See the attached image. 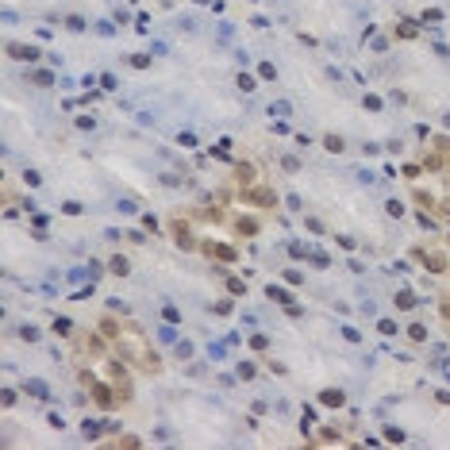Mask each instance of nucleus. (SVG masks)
<instances>
[{
	"mask_svg": "<svg viewBox=\"0 0 450 450\" xmlns=\"http://www.w3.org/2000/svg\"><path fill=\"white\" fill-rule=\"evenodd\" d=\"M77 381H81V385L89 389V396H92V400L100 404V412H108V408H116V404H119L116 385H108V381H96L92 373H89V369H81V377H77Z\"/></svg>",
	"mask_w": 450,
	"mask_h": 450,
	"instance_id": "1",
	"label": "nucleus"
},
{
	"mask_svg": "<svg viewBox=\"0 0 450 450\" xmlns=\"http://www.w3.org/2000/svg\"><path fill=\"white\" fill-rule=\"evenodd\" d=\"M170 231H174V243L181 250H196L200 243H196V235H192V227H189V219H174L170 223Z\"/></svg>",
	"mask_w": 450,
	"mask_h": 450,
	"instance_id": "2",
	"label": "nucleus"
},
{
	"mask_svg": "<svg viewBox=\"0 0 450 450\" xmlns=\"http://www.w3.org/2000/svg\"><path fill=\"white\" fill-rule=\"evenodd\" d=\"M127 362H112V385H116V396H119V404L123 400H131V373L123 369Z\"/></svg>",
	"mask_w": 450,
	"mask_h": 450,
	"instance_id": "3",
	"label": "nucleus"
},
{
	"mask_svg": "<svg viewBox=\"0 0 450 450\" xmlns=\"http://www.w3.org/2000/svg\"><path fill=\"white\" fill-rule=\"evenodd\" d=\"M243 196H247L254 208H277V192H273V189H266V185H250Z\"/></svg>",
	"mask_w": 450,
	"mask_h": 450,
	"instance_id": "4",
	"label": "nucleus"
},
{
	"mask_svg": "<svg viewBox=\"0 0 450 450\" xmlns=\"http://www.w3.org/2000/svg\"><path fill=\"white\" fill-rule=\"evenodd\" d=\"M4 54L15 62H39V46H27V43H8L4 46Z\"/></svg>",
	"mask_w": 450,
	"mask_h": 450,
	"instance_id": "5",
	"label": "nucleus"
},
{
	"mask_svg": "<svg viewBox=\"0 0 450 450\" xmlns=\"http://www.w3.org/2000/svg\"><path fill=\"white\" fill-rule=\"evenodd\" d=\"M423 262H427V270H431V273H447V270H450L447 254H443V250H435V247H423Z\"/></svg>",
	"mask_w": 450,
	"mask_h": 450,
	"instance_id": "6",
	"label": "nucleus"
},
{
	"mask_svg": "<svg viewBox=\"0 0 450 450\" xmlns=\"http://www.w3.org/2000/svg\"><path fill=\"white\" fill-rule=\"evenodd\" d=\"M254 177H258V166H250V162H239V166H235V181H239L243 189L254 185Z\"/></svg>",
	"mask_w": 450,
	"mask_h": 450,
	"instance_id": "7",
	"label": "nucleus"
},
{
	"mask_svg": "<svg viewBox=\"0 0 450 450\" xmlns=\"http://www.w3.org/2000/svg\"><path fill=\"white\" fill-rule=\"evenodd\" d=\"M204 254H212V258H223V262H235V247H227V243H204Z\"/></svg>",
	"mask_w": 450,
	"mask_h": 450,
	"instance_id": "8",
	"label": "nucleus"
},
{
	"mask_svg": "<svg viewBox=\"0 0 450 450\" xmlns=\"http://www.w3.org/2000/svg\"><path fill=\"white\" fill-rule=\"evenodd\" d=\"M320 404L343 408V404H347V392H343V389H323V392H320Z\"/></svg>",
	"mask_w": 450,
	"mask_h": 450,
	"instance_id": "9",
	"label": "nucleus"
},
{
	"mask_svg": "<svg viewBox=\"0 0 450 450\" xmlns=\"http://www.w3.org/2000/svg\"><path fill=\"white\" fill-rule=\"evenodd\" d=\"M50 331L58 335V339H73V335H77V327H73V320H66V316H58V320L50 323Z\"/></svg>",
	"mask_w": 450,
	"mask_h": 450,
	"instance_id": "10",
	"label": "nucleus"
},
{
	"mask_svg": "<svg viewBox=\"0 0 450 450\" xmlns=\"http://www.w3.org/2000/svg\"><path fill=\"white\" fill-rule=\"evenodd\" d=\"M392 304H396V312H408V308H416L420 300H416V292H412V289H400L396 296H392Z\"/></svg>",
	"mask_w": 450,
	"mask_h": 450,
	"instance_id": "11",
	"label": "nucleus"
},
{
	"mask_svg": "<svg viewBox=\"0 0 450 450\" xmlns=\"http://www.w3.org/2000/svg\"><path fill=\"white\" fill-rule=\"evenodd\" d=\"M108 427H116V423H100V420H85V427H81V435L85 439H100Z\"/></svg>",
	"mask_w": 450,
	"mask_h": 450,
	"instance_id": "12",
	"label": "nucleus"
},
{
	"mask_svg": "<svg viewBox=\"0 0 450 450\" xmlns=\"http://www.w3.org/2000/svg\"><path fill=\"white\" fill-rule=\"evenodd\" d=\"M235 231L243 235V239H250V235H258V219H250V216H239V219H235Z\"/></svg>",
	"mask_w": 450,
	"mask_h": 450,
	"instance_id": "13",
	"label": "nucleus"
},
{
	"mask_svg": "<svg viewBox=\"0 0 450 450\" xmlns=\"http://www.w3.org/2000/svg\"><path fill=\"white\" fill-rule=\"evenodd\" d=\"M266 296H270V300H277L281 308L292 304V292H289V289H281V285H266Z\"/></svg>",
	"mask_w": 450,
	"mask_h": 450,
	"instance_id": "14",
	"label": "nucleus"
},
{
	"mask_svg": "<svg viewBox=\"0 0 450 450\" xmlns=\"http://www.w3.org/2000/svg\"><path fill=\"white\" fill-rule=\"evenodd\" d=\"M27 81H31V85H39V89H50V85H54V73H50V70H31Z\"/></svg>",
	"mask_w": 450,
	"mask_h": 450,
	"instance_id": "15",
	"label": "nucleus"
},
{
	"mask_svg": "<svg viewBox=\"0 0 450 450\" xmlns=\"http://www.w3.org/2000/svg\"><path fill=\"white\" fill-rule=\"evenodd\" d=\"M108 270H112L116 277H127L131 273V262L123 258V254H112V258H108Z\"/></svg>",
	"mask_w": 450,
	"mask_h": 450,
	"instance_id": "16",
	"label": "nucleus"
},
{
	"mask_svg": "<svg viewBox=\"0 0 450 450\" xmlns=\"http://www.w3.org/2000/svg\"><path fill=\"white\" fill-rule=\"evenodd\" d=\"M23 392H31V396H39V400H46V396H50V392H46V381H39V377L23 381Z\"/></svg>",
	"mask_w": 450,
	"mask_h": 450,
	"instance_id": "17",
	"label": "nucleus"
},
{
	"mask_svg": "<svg viewBox=\"0 0 450 450\" xmlns=\"http://www.w3.org/2000/svg\"><path fill=\"white\" fill-rule=\"evenodd\" d=\"M96 331H100V335H104V339H119V323H116V320H112V316H104V320H100V323H96Z\"/></svg>",
	"mask_w": 450,
	"mask_h": 450,
	"instance_id": "18",
	"label": "nucleus"
},
{
	"mask_svg": "<svg viewBox=\"0 0 450 450\" xmlns=\"http://www.w3.org/2000/svg\"><path fill=\"white\" fill-rule=\"evenodd\" d=\"M416 204H420V208H423V212H435V216H439V200H435V196H431V192H416Z\"/></svg>",
	"mask_w": 450,
	"mask_h": 450,
	"instance_id": "19",
	"label": "nucleus"
},
{
	"mask_svg": "<svg viewBox=\"0 0 450 450\" xmlns=\"http://www.w3.org/2000/svg\"><path fill=\"white\" fill-rule=\"evenodd\" d=\"M396 35H400V39H416V35H420V23H416V19H400Z\"/></svg>",
	"mask_w": 450,
	"mask_h": 450,
	"instance_id": "20",
	"label": "nucleus"
},
{
	"mask_svg": "<svg viewBox=\"0 0 450 450\" xmlns=\"http://www.w3.org/2000/svg\"><path fill=\"white\" fill-rule=\"evenodd\" d=\"M323 150H331V154H343V150H347L343 135H323Z\"/></svg>",
	"mask_w": 450,
	"mask_h": 450,
	"instance_id": "21",
	"label": "nucleus"
},
{
	"mask_svg": "<svg viewBox=\"0 0 450 450\" xmlns=\"http://www.w3.org/2000/svg\"><path fill=\"white\" fill-rule=\"evenodd\" d=\"M108 447H123V450H135V447H139V439H135V435H116V439H108Z\"/></svg>",
	"mask_w": 450,
	"mask_h": 450,
	"instance_id": "22",
	"label": "nucleus"
},
{
	"mask_svg": "<svg viewBox=\"0 0 450 450\" xmlns=\"http://www.w3.org/2000/svg\"><path fill=\"white\" fill-rule=\"evenodd\" d=\"M254 373H258V365H254V362H239V369H235V377H239V381H250Z\"/></svg>",
	"mask_w": 450,
	"mask_h": 450,
	"instance_id": "23",
	"label": "nucleus"
},
{
	"mask_svg": "<svg viewBox=\"0 0 450 450\" xmlns=\"http://www.w3.org/2000/svg\"><path fill=\"white\" fill-rule=\"evenodd\" d=\"M270 116H277V119L285 116V119H289V116H292V108H289V100H273V104H270Z\"/></svg>",
	"mask_w": 450,
	"mask_h": 450,
	"instance_id": "24",
	"label": "nucleus"
},
{
	"mask_svg": "<svg viewBox=\"0 0 450 450\" xmlns=\"http://www.w3.org/2000/svg\"><path fill=\"white\" fill-rule=\"evenodd\" d=\"M235 85L243 89V92H254V89H258V81H254L250 73H239V77H235Z\"/></svg>",
	"mask_w": 450,
	"mask_h": 450,
	"instance_id": "25",
	"label": "nucleus"
},
{
	"mask_svg": "<svg viewBox=\"0 0 450 450\" xmlns=\"http://www.w3.org/2000/svg\"><path fill=\"white\" fill-rule=\"evenodd\" d=\"M308 262H312V266H320V270H327V266H331V258H327L323 250H308Z\"/></svg>",
	"mask_w": 450,
	"mask_h": 450,
	"instance_id": "26",
	"label": "nucleus"
},
{
	"mask_svg": "<svg viewBox=\"0 0 450 450\" xmlns=\"http://www.w3.org/2000/svg\"><path fill=\"white\" fill-rule=\"evenodd\" d=\"M362 104L369 108V112H381V108H385V100H381L377 92H365V96H362Z\"/></svg>",
	"mask_w": 450,
	"mask_h": 450,
	"instance_id": "27",
	"label": "nucleus"
},
{
	"mask_svg": "<svg viewBox=\"0 0 450 450\" xmlns=\"http://www.w3.org/2000/svg\"><path fill=\"white\" fill-rule=\"evenodd\" d=\"M431 146H435V154H450V135H435Z\"/></svg>",
	"mask_w": 450,
	"mask_h": 450,
	"instance_id": "28",
	"label": "nucleus"
},
{
	"mask_svg": "<svg viewBox=\"0 0 450 450\" xmlns=\"http://www.w3.org/2000/svg\"><path fill=\"white\" fill-rule=\"evenodd\" d=\"M231 154V139H219L216 146H212V158H227Z\"/></svg>",
	"mask_w": 450,
	"mask_h": 450,
	"instance_id": "29",
	"label": "nucleus"
},
{
	"mask_svg": "<svg viewBox=\"0 0 450 450\" xmlns=\"http://www.w3.org/2000/svg\"><path fill=\"white\" fill-rule=\"evenodd\" d=\"M258 77H262V81H277V66L262 62V66H258Z\"/></svg>",
	"mask_w": 450,
	"mask_h": 450,
	"instance_id": "30",
	"label": "nucleus"
},
{
	"mask_svg": "<svg viewBox=\"0 0 450 450\" xmlns=\"http://www.w3.org/2000/svg\"><path fill=\"white\" fill-rule=\"evenodd\" d=\"M158 339H162V343H177V327H174L170 320H166V327L158 331Z\"/></svg>",
	"mask_w": 450,
	"mask_h": 450,
	"instance_id": "31",
	"label": "nucleus"
},
{
	"mask_svg": "<svg viewBox=\"0 0 450 450\" xmlns=\"http://www.w3.org/2000/svg\"><path fill=\"white\" fill-rule=\"evenodd\" d=\"M174 354H177V358H192V343L177 339V343H174Z\"/></svg>",
	"mask_w": 450,
	"mask_h": 450,
	"instance_id": "32",
	"label": "nucleus"
},
{
	"mask_svg": "<svg viewBox=\"0 0 450 450\" xmlns=\"http://www.w3.org/2000/svg\"><path fill=\"white\" fill-rule=\"evenodd\" d=\"M127 66H135V70H146V66H150V54H127Z\"/></svg>",
	"mask_w": 450,
	"mask_h": 450,
	"instance_id": "33",
	"label": "nucleus"
},
{
	"mask_svg": "<svg viewBox=\"0 0 450 450\" xmlns=\"http://www.w3.org/2000/svg\"><path fill=\"white\" fill-rule=\"evenodd\" d=\"M420 19H423V23H443V8H427Z\"/></svg>",
	"mask_w": 450,
	"mask_h": 450,
	"instance_id": "34",
	"label": "nucleus"
},
{
	"mask_svg": "<svg viewBox=\"0 0 450 450\" xmlns=\"http://www.w3.org/2000/svg\"><path fill=\"white\" fill-rule=\"evenodd\" d=\"M408 335H412V343H423V339H427V327H423V323H412Z\"/></svg>",
	"mask_w": 450,
	"mask_h": 450,
	"instance_id": "35",
	"label": "nucleus"
},
{
	"mask_svg": "<svg viewBox=\"0 0 450 450\" xmlns=\"http://www.w3.org/2000/svg\"><path fill=\"white\" fill-rule=\"evenodd\" d=\"M385 212H389L392 219H400V216H404V204H400V200H389V204H385Z\"/></svg>",
	"mask_w": 450,
	"mask_h": 450,
	"instance_id": "36",
	"label": "nucleus"
},
{
	"mask_svg": "<svg viewBox=\"0 0 450 450\" xmlns=\"http://www.w3.org/2000/svg\"><path fill=\"white\" fill-rule=\"evenodd\" d=\"M227 292H235V296H243V292H247V285H243L239 277H227Z\"/></svg>",
	"mask_w": 450,
	"mask_h": 450,
	"instance_id": "37",
	"label": "nucleus"
},
{
	"mask_svg": "<svg viewBox=\"0 0 450 450\" xmlns=\"http://www.w3.org/2000/svg\"><path fill=\"white\" fill-rule=\"evenodd\" d=\"M73 123H77L81 131H96V119H92V116H77Z\"/></svg>",
	"mask_w": 450,
	"mask_h": 450,
	"instance_id": "38",
	"label": "nucleus"
},
{
	"mask_svg": "<svg viewBox=\"0 0 450 450\" xmlns=\"http://www.w3.org/2000/svg\"><path fill=\"white\" fill-rule=\"evenodd\" d=\"M62 212H66V216H81L85 208H81V204H77V200H66V204H62Z\"/></svg>",
	"mask_w": 450,
	"mask_h": 450,
	"instance_id": "39",
	"label": "nucleus"
},
{
	"mask_svg": "<svg viewBox=\"0 0 450 450\" xmlns=\"http://www.w3.org/2000/svg\"><path fill=\"white\" fill-rule=\"evenodd\" d=\"M385 439H389V443H404V431H400V427H385Z\"/></svg>",
	"mask_w": 450,
	"mask_h": 450,
	"instance_id": "40",
	"label": "nucleus"
},
{
	"mask_svg": "<svg viewBox=\"0 0 450 450\" xmlns=\"http://www.w3.org/2000/svg\"><path fill=\"white\" fill-rule=\"evenodd\" d=\"M116 212H123V216H131V212H139V204H135V200H119V204H116Z\"/></svg>",
	"mask_w": 450,
	"mask_h": 450,
	"instance_id": "41",
	"label": "nucleus"
},
{
	"mask_svg": "<svg viewBox=\"0 0 450 450\" xmlns=\"http://www.w3.org/2000/svg\"><path fill=\"white\" fill-rule=\"evenodd\" d=\"M100 89H108V92H112V89H119V81L112 77V73H100Z\"/></svg>",
	"mask_w": 450,
	"mask_h": 450,
	"instance_id": "42",
	"label": "nucleus"
},
{
	"mask_svg": "<svg viewBox=\"0 0 450 450\" xmlns=\"http://www.w3.org/2000/svg\"><path fill=\"white\" fill-rule=\"evenodd\" d=\"M377 331L381 335H396V323H392V320H377Z\"/></svg>",
	"mask_w": 450,
	"mask_h": 450,
	"instance_id": "43",
	"label": "nucleus"
},
{
	"mask_svg": "<svg viewBox=\"0 0 450 450\" xmlns=\"http://www.w3.org/2000/svg\"><path fill=\"white\" fill-rule=\"evenodd\" d=\"M250 347H254V350H266V347H270V339H266V335H250Z\"/></svg>",
	"mask_w": 450,
	"mask_h": 450,
	"instance_id": "44",
	"label": "nucleus"
},
{
	"mask_svg": "<svg viewBox=\"0 0 450 450\" xmlns=\"http://www.w3.org/2000/svg\"><path fill=\"white\" fill-rule=\"evenodd\" d=\"M23 181H27L31 189H35V185H43V177H39V170H27V174H23Z\"/></svg>",
	"mask_w": 450,
	"mask_h": 450,
	"instance_id": "45",
	"label": "nucleus"
},
{
	"mask_svg": "<svg viewBox=\"0 0 450 450\" xmlns=\"http://www.w3.org/2000/svg\"><path fill=\"white\" fill-rule=\"evenodd\" d=\"M66 27H70V31H81V27H85V19H81V15H70V19H66Z\"/></svg>",
	"mask_w": 450,
	"mask_h": 450,
	"instance_id": "46",
	"label": "nucleus"
},
{
	"mask_svg": "<svg viewBox=\"0 0 450 450\" xmlns=\"http://www.w3.org/2000/svg\"><path fill=\"white\" fill-rule=\"evenodd\" d=\"M177 143H181V146H196V135H189V131H181V135H177Z\"/></svg>",
	"mask_w": 450,
	"mask_h": 450,
	"instance_id": "47",
	"label": "nucleus"
},
{
	"mask_svg": "<svg viewBox=\"0 0 450 450\" xmlns=\"http://www.w3.org/2000/svg\"><path fill=\"white\" fill-rule=\"evenodd\" d=\"M335 243H339V247H343V250H354V247H358V243H354V239H350V235H339V239H335Z\"/></svg>",
	"mask_w": 450,
	"mask_h": 450,
	"instance_id": "48",
	"label": "nucleus"
},
{
	"mask_svg": "<svg viewBox=\"0 0 450 450\" xmlns=\"http://www.w3.org/2000/svg\"><path fill=\"white\" fill-rule=\"evenodd\" d=\"M46 423H50V427H54V431H62V427H66V423H62V416H58V412H50V416H46Z\"/></svg>",
	"mask_w": 450,
	"mask_h": 450,
	"instance_id": "49",
	"label": "nucleus"
},
{
	"mask_svg": "<svg viewBox=\"0 0 450 450\" xmlns=\"http://www.w3.org/2000/svg\"><path fill=\"white\" fill-rule=\"evenodd\" d=\"M289 254H292V258H308V250L300 247V243H289Z\"/></svg>",
	"mask_w": 450,
	"mask_h": 450,
	"instance_id": "50",
	"label": "nucleus"
},
{
	"mask_svg": "<svg viewBox=\"0 0 450 450\" xmlns=\"http://www.w3.org/2000/svg\"><path fill=\"white\" fill-rule=\"evenodd\" d=\"M162 316H166L170 323H177V308L174 304H162Z\"/></svg>",
	"mask_w": 450,
	"mask_h": 450,
	"instance_id": "51",
	"label": "nucleus"
},
{
	"mask_svg": "<svg viewBox=\"0 0 450 450\" xmlns=\"http://www.w3.org/2000/svg\"><path fill=\"white\" fill-rule=\"evenodd\" d=\"M19 335H23L27 343H39V331H35V327H19Z\"/></svg>",
	"mask_w": 450,
	"mask_h": 450,
	"instance_id": "52",
	"label": "nucleus"
},
{
	"mask_svg": "<svg viewBox=\"0 0 450 450\" xmlns=\"http://www.w3.org/2000/svg\"><path fill=\"white\" fill-rule=\"evenodd\" d=\"M304 223H308V231H316V235H320V231H323V223H320V219H316V216H308V219H304Z\"/></svg>",
	"mask_w": 450,
	"mask_h": 450,
	"instance_id": "53",
	"label": "nucleus"
},
{
	"mask_svg": "<svg viewBox=\"0 0 450 450\" xmlns=\"http://www.w3.org/2000/svg\"><path fill=\"white\" fill-rule=\"evenodd\" d=\"M285 281H292V285H300L304 277H300V270H285Z\"/></svg>",
	"mask_w": 450,
	"mask_h": 450,
	"instance_id": "54",
	"label": "nucleus"
},
{
	"mask_svg": "<svg viewBox=\"0 0 450 450\" xmlns=\"http://www.w3.org/2000/svg\"><path fill=\"white\" fill-rule=\"evenodd\" d=\"M216 312H219V316H227V312H235V304H231V300H219Z\"/></svg>",
	"mask_w": 450,
	"mask_h": 450,
	"instance_id": "55",
	"label": "nucleus"
},
{
	"mask_svg": "<svg viewBox=\"0 0 450 450\" xmlns=\"http://www.w3.org/2000/svg\"><path fill=\"white\" fill-rule=\"evenodd\" d=\"M281 166H285V170H289V174H292V170H300V162L292 158V154H289V158H281Z\"/></svg>",
	"mask_w": 450,
	"mask_h": 450,
	"instance_id": "56",
	"label": "nucleus"
},
{
	"mask_svg": "<svg viewBox=\"0 0 450 450\" xmlns=\"http://www.w3.org/2000/svg\"><path fill=\"white\" fill-rule=\"evenodd\" d=\"M439 312H443V320L450 323V296H447V300H443V304H439Z\"/></svg>",
	"mask_w": 450,
	"mask_h": 450,
	"instance_id": "57",
	"label": "nucleus"
},
{
	"mask_svg": "<svg viewBox=\"0 0 450 450\" xmlns=\"http://www.w3.org/2000/svg\"><path fill=\"white\" fill-rule=\"evenodd\" d=\"M196 4H212V0H196Z\"/></svg>",
	"mask_w": 450,
	"mask_h": 450,
	"instance_id": "58",
	"label": "nucleus"
},
{
	"mask_svg": "<svg viewBox=\"0 0 450 450\" xmlns=\"http://www.w3.org/2000/svg\"><path fill=\"white\" fill-rule=\"evenodd\" d=\"M447 243H450V235H447Z\"/></svg>",
	"mask_w": 450,
	"mask_h": 450,
	"instance_id": "59",
	"label": "nucleus"
}]
</instances>
